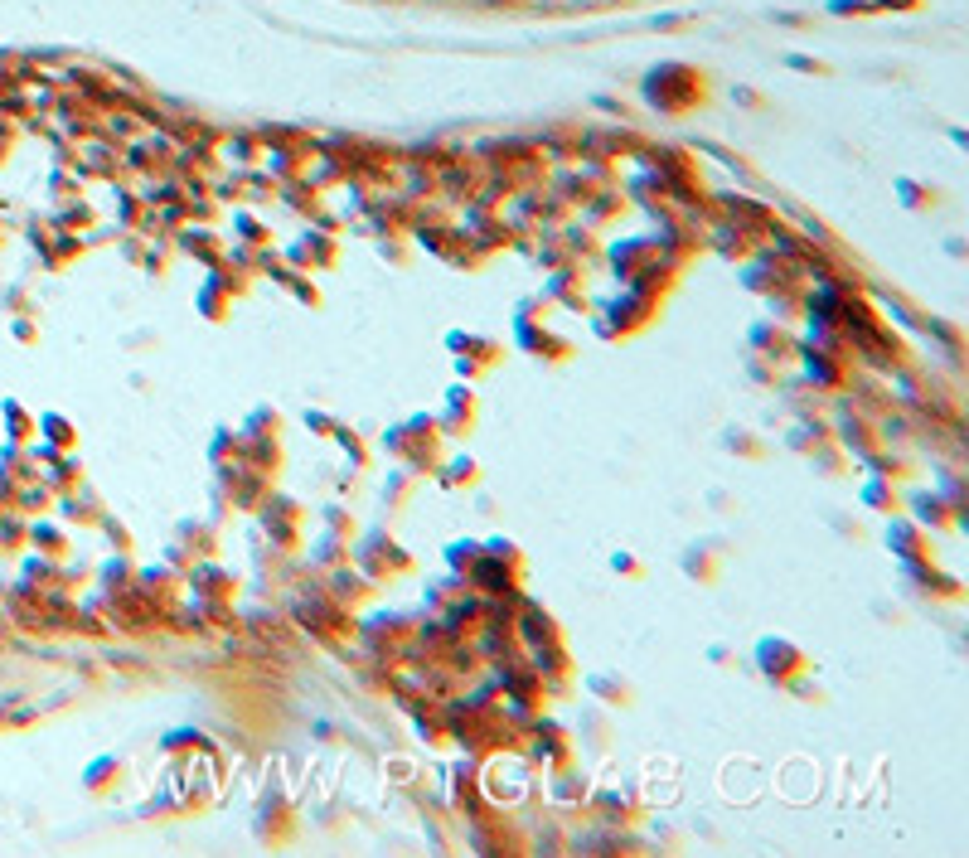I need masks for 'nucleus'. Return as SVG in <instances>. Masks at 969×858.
<instances>
[{"label": "nucleus", "mask_w": 969, "mask_h": 858, "mask_svg": "<svg viewBox=\"0 0 969 858\" xmlns=\"http://www.w3.org/2000/svg\"><path fill=\"white\" fill-rule=\"evenodd\" d=\"M611 262H616V272H621L626 286H635V291H655L659 296V286L674 282V257L664 253L659 243H650V238H626V243L611 253Z\"/></svg>", "instance_id": "f257e3e1"}, {"label": "nucleus", "mask_w": 969, "mask_h": 858, "mask_svg": "<svg viewBox=\"0 0 969 858\" xmlns=\"http://www.w3.org/2000/svg\"><path fill=\"white\" fill-rule=\"evenodd\" d=\"M519 577H524V553L504 539L480 543L475 563L466 568L470 587H480V592H490V597H509V592L519 587Z\"/></svg>", "instance_id": "f03ea898"}, {"label": "nucleus", "mask_w": 969, "mask_h": 858, "mask_svg": "<svg viewBox=\"0 0 969 858\" xmlns=\"http://www.w3.org/2000/svg\"><path fill=\"white\" fill-rule=\"evenodd\" d=\"M383 446L398 456V461H407L412 471H437L441 461V427H437V417H412V422H403V427H393L388 437H383Z\"/></svg>", "instance_id": "7ed1b4c3"}, {"label": "nucleus", "mask_w": 969, "mask_h": 858, "mask_svg": "<svg viewBox=\"0 0 969 858\" xmlns=\"http://www.w3.org/2000/svg\"><path fill=\"white\" fill-rule=\"evenodd\" d=\"M354 563L364 577H374V582H398L412 572V553H407L398 539H388V534H369V539L354 548Z\"/></svg>", "instance_id": "20e7f679"}, {"label": "nucleus", "mask_w": 969, "mask_h": 858, "mask_svg": "<svg viewBox=\"0 0 969 858\" xmlns=\"http://www.w3.org/2000/svg\"><path fill=\"white\" fill-rule=\"evenodd\" d=\"M756 665L761 674L771 679V684H800L805 674H810V655L800 650V645H790L781 636H766L756 645Z\"/></svg>", "instance_id": "39448f33"}, {"label": "nucleus", "mask_w": 969, "mask_h": 858, "mask_svg": "<svg viewBox=\"0 0 969 858\" xmlns=\"http://www.w3.org/2000/svg\"><path fill=\"white\" fill-rule=\"evenodd\" d=\"M446 345L456 354V364H461V374L466 379H480V374H490L495 364L504 359V345L500 340H490V335H466V330H451L446 335Z\"/></svg>", "instance_id": "423d86ee"}, {"label": "nucleus", "mask_w": 969, "mask_h": 858, "mask_svg": "<svg viewBox=\"0 0 969 858\" xmlns=\"http://www.w3.org/2000/svg\"><path fill=\"white\" fill-rule=\"evenodd\" d=\"M451 728H456L461 742H470V747L480 752V732H485V728H500L504 732V713H500V703L490 699V694H475V699H466V703H456V708H451Z\"/></svg>", "instance_id": "0eeeda50"}, {"label": "nucleus", "mask_w": 969, "mask_h": 858, "mask_svg": "<svg viewBox=\"0 0 969 858\" xmlns=\"http://www.w3.org/2000/svg\"><path fill=\"white\" fill-rule=\"evenodd\" d=\"M655 316H659V296H645V301H640V311H626V296H616V301H606V311L596 316V330H601L606 340H616V335H635V330H645Z\"/></svg>", "instance_id": "6e6552de"}, {"label": "nucleus", "mask_w": 969, "mask_h": 858, "mask_svg": "<svg viewBox=\"0 0 969 858\" xmlns=\"http://www.w3.org/2000/svg\"><path fill=\"white\" fill-rule=\"evenodd\" d=\"M514 340H519V345H524L533 359H548V364H563V359H572V345H567L563 335H553L548 325H533L529 311H519V320H514Z\"/></svg>", "instance_id": "1a4fd4ad"}, {"label": "nucleus", "mask_w": 969, "mask_h": 858, "mask_svg": "<svg viewBox=\"0 0 969 858\" xmlns=\"http://www.w3.org/2000/svg\"><path fill=\"white\" fill-rule=\"evenodd\" d=\"M301 505H291L286 495H272L267 505H262V524H267V534L282 543V548H296L301 543Z\"/></svg>", "instance_id": "9d476101"}, {"label": "nucleus", "mask_w": 969, "mask_h": 858, "mask_svg": "<svg viewBox=\"0 0 969 858\" xmlns=\"http://www.w3.org/2000/svg\"><path fill=\"white\" fill-rule=\"evenodd\" d=\"M475 417H480V403H475V393H470L466 383H456V388L446 393V413L437 417L441 432H451V437H466L470 427H475Z\"/></svg>", "instance_id": "9b49d317"}, {"label": "nucleus", "mask_w": 969, "mask_h": 858, "mask_svg": "<svg viewBox=\"0 0 969 858\" xmlns=\"http://www.w3.org/2000/svg\"><path fill=\"white\" fill-rule=\"evenodd\" d=\"M291 257H296V267H335V257H340V243L330 238V233H306V238H296V248H291Z\"/></svg>", "instance_id": "f8f14e48"}, {"label": "nucleus", "mask_w": 969, "mask_h": 858, "mask_svg": "<svg viewBox=\"0 0 969 858\" xmlns=\"http://www.w3.org/2000/svg\"><path fill=\"white\" fill-rule=\"evenodd\" d=\"M543 291H548V301H567V311H587V286H582L577 267H558Z\"/></svg>", "instance_id": "ddd939ff"}, {"label": "nucleus", "mask_w": 969, "mask_h": 858, "mask_svg": "<svg viewBox=\"0 0 969 858\" xmlns=\"http://www.w3.org/2000/svg\"><path fill=\"white\" fill-rule=\"evenodd\" d=\"M722 548H708V543H693L684 553V572L693 577V582H718V572H722Z\"/></svg>", "instance_id": "4468645a"}, {"label": "nucleus", "mask_w": 969, "mask_h": 858, "mask_svg": "<svg viewBox=\"0 0 969 858\" xmlns=\"http://www.w3.org/2000/svg\"><path fill=\"white\" fill-rule=\"evenodd\" d=\"M330 597L354 611V606H364L369 597H374V587H369V582H359V572L340 568V572H330Z\"/></svg>", "instance_id": "2eb2a0df"}, {"label": "nucleus", "mask_w": 969, "mask_h": 858, "mask_svg": "<svg viewBox=\"0 0 969 858\" xmlns=\"http://www.w3.org/2000/svg\"><path fill=\"white\" fill-rule=\"evenodd\" d=\"M747 345H756V350L766 354V359H790V354H795V340L785 335L781 325H751V330H747Z\"/></svg>", "instance_id": "dca6fc26"}, {"label": "nucleus", "mask_w": 969, "mask_h": 858, "mask_svg": "<svg viewBox=\"0 0 969 858\" xmlns=\"http://www.w3.org/2000/svg\"><path fill=\"white\" fill-rule=\"evenodd\" d=\"M887 548H897L902 558H926V553H931V543L921 539L916 524H892V529H887Z\"/></svg>", "instance_id": "f3484780"}, {"label": "nucleus", "mask_w": 969, "mask_h": 858, "mask_svg": "<svg viewBox=\"0 0 969 858\" xmlns=\"http://www.w3.org/2000/svg\"><path fill=\"white\" fill-rule=\"evenodd\" d=\"M441 485H446V490H461V485H480V466H475L470 456H456V461H446V466H441Z\"/></svg>", "instance_id": "a211bd4d"}, {"label": "nucleus", "mask_w": 969, "mask_h": 858, "mask_svg": "<svg viewBox=\"0 0 969 858\" xmlns=\"http://www.w3.org/2000/svg\"><path fill=\"white\" fill-rule=\"evenodd\" d=\"M587 689L601 694L606 703H621V708L630 703V679H616V674H592V679H587Z\"/></svg>", "instance_id": "6ab92c4d"}, {"label": "nucleus", "mask_w": 969, "mask_h": 858, "mask_svg": "<svg viewBox=\"0 0 969 858\" xmlns=\"http://www.w3.org/2000/svg\"><path fill=\"white\" fill-rule=\"evenodd\" d=\"M117 776H122V762H117V757H102V762H93V766H88V776H83V786H88V791H93V795H102V791H107V786H112V781H117Z\"/></svg>", "instance_id": "aec40b11"}, {"label": "nucleus", "mask_w": 969, "mask_h": 858, "mask_svg": "<svg viewBox=\"0 0 969 858\" xmlns=\"http://www.w3.org/2000/svg\"><path fill=\"white\" fill-rule=\"evenodd\" d=\"M533 752H538V757H543V752H553V757H558V762H567V742H563V728H553V723H548V728H538V737H533Z\"/></svg>", "instance_id": "412c9836"}, {"label": "nucleus", "mask_w": 969, "mask_h": 858, "mask_svg": "<svg viewBox=\"0 0 969 858\" xmlns=\"http://www.w3.org/2000/svg\"><path fill=\"white\" fill-rule=\"evenodd\" d=\"M897 194H902V204H907V209H916V214H921V209H936V204H940L936 190L926 194V185H911V180H902V185H897Z\"/></svg>", "instance_id": "4be33fe9"}, {"label": "nucleus", "mask_w": 969, "mask_h": 858, "mask_svg": "<svg viewBox=\"0 0 969 858\" xmlns=\"http://www.w3.org/2000/svg\"><path fill=\"white\" fill-rule=\"evenodd\" d=\"M722 446L742 451V456H751V461H761V456H766V442H761V437H751V432H722Z\"/></svg>", "instance_id": "5701e85b"}, {"label": "nucleus", "mask_w": 969, "mask_h": 858, "mask_svg": "<svg viewBox=\"0 0 969 858\" xmlns=\"http://www.w3.org/2000/svg\"><path fill=\"white\" fill-rule=\"evenodd\" d=\"M863 500H868L873 509H897V505H902V500H897V490H892L887 480H868V485H863Z\"/></svg>", "instance_id": "b1692460"}, {"label": "nucleus", "mask_w": 969, "mask_h": 858, "mask_svg": "<svg viewBox=\"0 0 969 858\" xmlns=\"http://www.w3.org/2000/svg\"><path fill=\"white\" fill-rule=\"evenodd\" d=\"M916 514H921L926 524H950V514H945V500H940V495H921V500H916Z\"/></svg>", "instance_id": "393cba45"}, {"label": "nucleus", "mask_w": 969, "mask_h": 858, "mask_svg": "<svg viewBox=\"0 0 969 858\" xmlns=\"http://www.w3.org/2000/svg\"><path fill=\"white\" fill-rule=\"evenodd\" d=\"M44 432H49V437H54V442H59V446H73V442H78V437H73V427H68V422H63L59 413H49V417H44Z\"/></svg>", "instance_id": "a878e982"}, {"label": "nucleus", "mask_w": 969, "mask_h": 858, "mask_svg": "<svg viewBox=\"0 0 969 858\" xmlns=\"http://www.w3.org/2000/svg\"><path fill=\"white\" fill-rule=\"evenodd\" d=\"M325 519H330V524L340 529V539H349V534H354V519H349V514H344L340 505H325Z\"/></svg>", "instance_id": "bb28decb"}, {"label": "nucleus", "mask_w": 969, "mask_h": 858, "mask_svg": "<svg viewBox=\"0 0 969 858\" xmlns=\"http://www.w3.org/2000/svg\"><path fill=\"white\" fill-rule=\"evenodd\" d=\"M611 563H616V572H630V577H645V563H640L635 553H616Z\"/></svg>", "instance_id": "cd10ccee"}, {"label": "nucleus", "mask_w": 969, "mask_h": 858, "mask_svg": "<svg viewBox=\"0 0 969 858\" xmlns=\"http://www.w3.org/2000/svg\"><path fill=\"white\" fill-rule=\"evenodd\" d=\"M238 233H243L248 243H267V233H262V223L257 219H238Z\"/></svg>", "instance_id": "c85d7f7f"}]
</instances>
